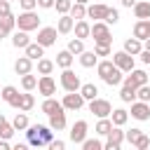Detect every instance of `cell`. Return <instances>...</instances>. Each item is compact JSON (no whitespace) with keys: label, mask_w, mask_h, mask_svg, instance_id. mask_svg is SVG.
<instances>
[{"label":"cell","mask_w":150,"mask_h":150,"mask_svg":"<svg viewBox=\"0 0 150 150\" xmlns=\"http://www.w3.org/2000/svg\"><path fill=\"white\" fill-rule=\"evenodd\" d=\"M96 73H98V77H101L108 87H117V84L124 82L122 70H120L112 61H98V63H96Z\"/></svg>","instance_id":"obj_1"},{"label":"cell","mask_w":150,"mask_h":150,"mask_svg":"<svg viewBox=\"0 0 150 150\" xmlns=\"http://www.w3.org/2000/svg\"><path fill=\"white\" fill-rule=\"evenodd\" d=\"M40 26V16L35 14V9H23L19 16H16V28H21V30H35Z\"/></svg>","instance_id":"obj_2"},{"label":"cell","mask_w":150,"mask_h":150,"mask_svg":"<svg viewBox=\"0 0 150 150\" xmlns=\"http://www.w3.org/2000/svg\"><path fill=\"white\" fill-rule=\"evenodd\" d=\"M124 138H127V134L122 131V127H112V129L108 131V136H105L103 148H105V150H120V145H122Z\"/></svg>","instance_id":"obj_3"},{"label":"cell","mask_w":150,"mask_h":150,"mask_svg":"<svg viewBox=\"0 0 150 150\" xmlns=\"http://www.w3.org/2000/svg\"><path fill=\"white\" fill-rule=\"evenodd\" d=\"M61 87L66 91H80V87H82L80 75H75L70 68H63V73H61Z\"/></svg>","instance_id":"obj_4"},{"label":"cell","mask_w":150,"mask_h":150,"mask_svg":"<svg viewBox=\"0 0 150 150\" xmlns=\"http://www.w3.org/2000/svg\"><path fill=\"white\" fill-rule=\"evenodd\" d=\"M91 38H94V42H112V35H110V28L105 21H94Z\"/></svg>","instance_id":"obj_5"},{"label":"cell","mask_w":150,"mask_h":150,"mask_svg":"<svg viewBox=\"0 0 150 150\" xmlns=\"http://www.w3.org/2000/svg\"><path fill=\"white\" fill-rule=\"evenodd\" d=\"M112 63H115L122 73H131V70H134V56H131L129 52H124V49L112 54Z\"/></svg>","instance_id":"obj_6"},{"label":"cell","mask_w":150,"mask_h":150,"mask_svg":"<svg viewBox=\"0 0 150 150\" xmlns=\"http://www.w3.org/2000/svg\"><path fill=\"white\" fill-rule=\"evenodd\" d=\"M89 112H94L96 117H108V115L112 112V105H110V101L96 96V98L89 101Z\"/></svg>","instance_id":"obj_7"},{"label":"cell","mask_w":150,"mask_h":150,"mask_svg":"<svg viewBox=\"0 0 150 150\" xmlns=\"http://www.w3.org/2000/svg\"><path fill=\"white\" fill-rule=\"evenodd\" d=\"M63 108L66 110H80L82 105H84V96L80 94V91H68L66 96H63Z\"/></svg>","instance_id":"obj_8"},{"label":"cell","mask_w":150,"mask_h":150,"mask_svg":"<svg viewBox=\"0 0 150 150\" xmlns=\"http://www.w3.org/2000/svg\"><path fill=\"white\" fill-rule=\"evenodd\" d=\"M131 117L138 120V122L150 120V103H145V101H134V103H131Z\"/></svg>","instance_id":"obj_9"},{"label":"cell","mask_w":150,"mask_h":150,"mask_svg":"<svg viewBox=\"0 0 150 150\" xmlns=\"http://www.w3.org/2000/svg\"><path fill=\"white\" fill-rule=\"evenodd\" d=\"M56 35H59V30H56V28L45 26V28H40V30H38V42H40L42 47H52V45L56 42Z\"/></svg>","instance_id":"obj_10"},{"label":"cell","mask_w":150,"mask_h":150,"mask_svg":"<svg viewBox=\"0 0 150 150\" xmlns=\"http://www.w3.org/2000/svg\"><path fill=\"white\" fill-rule=\"evenodd\" d=\"M38 91L47 98V96H54L56 94V82H54V77L52 75H42L40 80H38Z\"/></svg>","instance_id":"obj_11"},{"label":"cell","mask_w":150,"mask_h":150,"mask_svg":"<svg viewBox=\"0 0 150 150\" xmlns=\"http://www.w3.org/2000/svg\"><path fill=\"white\" fill-rule=\"evenodd\" d=\"M124 84H131V87H141V84H148V73L145 70H131L129 75H124Z\"/></svg>","instance_id":"obj_12"},{"label":"cell","mask_w":150,"mask_h":150,"mask_svg":"<svg viewBox=\"0 0 150 150\" xmlns=\"http://www.w3.org/2000/svg\"><path fill=\"white\" fill-rule=\"evenodd\" d=\"M12 108H16V110H23V112H28L33 105H35V98H33V94H19L12 103H9Z\"/></svg>","instance_id":"obj_13"},{"label":"cell","mask_w":150,"mask_h":150,"mask_svg":"<svg viewBox=\"0 0 150 150\" xmlns=\"http://www.w3.org/2000/svg\"><path fill=\"white\" fill-rule=\"evenodd\" d=\"M87 129H89L87 122H84V120H77V122L70 127V141H73V143H82V141L87 138Z\"/></svg>","instance_id":"obj_14"},{"label":"cell","mask_w":150,"mask_h":150,"mask_svg":"<svg viewBox=\"0 0 150 150\" xmlns=\"http://www.w3.org/2000/svg\"><path fill=\"white\" fill-rule=\"evenodd\" d=\"M73 26H75V19H73L70 14H61V16H59V21H56V30H59L61 35L73 33Z\"/></svg>","instance_id":"obj_15"},{"label":"cell","mask_w":150,"mask_h":150,"mask_svg":"<svg viewBox=\"0 0 150 150\" xmlns=\"http://www.w3.org/2000/svg\"><path fill=\"white\" fill-rule=\"evenodd\" d=\"M134 38H138V40H148L150 38V23H148V19H138L136 23H134Z\"/></svg>","instance_id":"obj_16"},{"label":"cell","mask_w":150,"mask_h":150,"mask_svg":"<svg viewBox=\"0 0 150 150\" xmlns=\"http://www.w3.org/2000/svg\"><path fill=\"white\" fill-rule=\"evenodd\" d=\"M105 14H108V5H89L87 7V16L89 19H94V21H103L105 19Z\"/></svg>","instance_id":"obj_17"},{"label":"cell","mask_w":150,"mask_h":150,"mask_svg":"<svg viewBox=\"0 0 150 150\" xmlns=\"http://www.w3.org/2000/svg\"><path fill=\"white\" fill-rule=\"evenodd\" d=\"M30 70H33V59L19 56V59L14 61V73H16V75H26V73H30Z\"/></svg>","instance_id":"obj_18"},{"label":"cell","mask_w":150,"mask_h":150,"mask_svg":"<svg viewBox=\"0 0 150 150\" xmlns=\"http://www.w3.org/2000/svg\"><path fill=\"white\" fill-rule=\"evenodd\" d=\"M59 110H66L61 101H56V98H52V96H47V98L42 101V112H45V115H54V112H59Z\"/></svg>","instance_id":"obj_19"},{"label":"cell","mask_w":150,"mask_h":150,"mask_svg":"<svg viewBox=\"0 0 150 150\" xmlns=\"http://www.w3.org/2000/svg\"><path fill=\"white\" fill-rule=\"evenodd\" d=\"M26 138H28V145H33V148H40V145H45V141H42V136H40V131H38V124H28V129H26Z\"/></svg>","instance_id":"obj_20"},{"label":"cell","mask_w":150,"mask_h":150,"mask_svg":"<svg viewBox=\"0 0 150 150\" xmlns=\"http://www.w3.org/2000/svg\"><path fill=\"white\" fill-rule=\"evenodd\" d=\"M73 30H75V38H80V40H87V38H91V26H89V23H87L84 19L75 21Z\"/></svg>","instance_id":"obj_21"},{"label":"cell","mask_w":150,"mask_h":150,"mask_svg":"<svg viewBox=\"0 0 150 150\" xmlns=\"http://www.w3.org/2000/svg\"><path fill=\"white\" fill-rule=\"evenodd\" d=\"M12 45L16 47V49H26L28 45H30V38H28V30H16L14 35H12Z\"/></svg>","instance_id":"obj_22"},{"label":"cell","mask_w":150,"mask_h":150,"mask_svg":"<svg viewBox=\"0 0 150 150\" xmlns=\"http://www.w3.org/2000/svg\"><path fill=\"white\" fill-rule=\"evenodd\" d=\"M124 52H129L131 56H138V54L143 52V40H138V38H127V40H124Z\"/></svg>","instance_id":"obj_23"},{"label":"cell","mask_w":150,"mask_h":150,"mask_svg":"<svg viewBox=\"0 0 150 150\" xmlns=\"http://www.w3.org/2000/svg\"><path fill=\"white\" fill-rule=\"evenodd\" d=\"M131 9L136 19H150V0H138Z\"/></svg>","instance_id":"obj_24"},{"label":"cell","mask_w":150,"mask_h":150,"mask_svg":"<svg viewBox=\"0 0 150 150\" xmlns=\"http://www.w3.org/2000/svg\"><path fill=\"white\" fill-rule=\"evenodd\" d=\"M49 127H52L54 131H61V129H66V112H63V110H59V112L49 115Z\"/></svg>","instance_id":"obj_25"},{"label":"cell","mask_w":150,"mask_h":150,"mask_svg":"<svg viewBox=\"0 0 150 150\" xmlns=\"http://www.w3.org/2000/svg\"><path fill=\"white\" fill-rule=\"evenodd\" d=\"M26 56H28V59H33V61H38V59H42V56H45V47H42L40 42H30V45L26 47Z\"/></svg>","instance_id":"obj_26"},{"label":"cell","mask_w":150,"mask_h":150,"mask_svg":"<svg viewBox=\"0 0 150 150\" xmlns=\"http://www.w3.org/2000/svg\"><path fill=\"white\" fill-rule=\"evenodd\" d=\"M73 59H75V54L68 52V49H63V52L56 54V66H59V68H70V66H73Z\"/></svg>","instance_id":"obj_27"},{"label":"cell","mask_w":150,"mask_h":150,"mask_svg":"<svg viewBox=\"0 0 150 150\" xmlns=\"http://www.w3.org/2000/svg\"><path fill=\"white\" fill-rule=\"evenodd\" d=\"M80 63H82L84 68H94V66L98 63V54H96V52H87V49H84V52L80 54Z\"/></svg>","instance_id":"obj_28"},{"label":"cell","mask_w":150,"mask_h":150,"mask_svg":"<svg viewBox=\"0 0 150 150\" xmlns=\"http://www.w3.org/2000/svg\"><path fill=\"white\" fill-rule=\"evenodd\" d=\"M110 120H112V124H115V127H124V124H127V120H129V112H127L124 108H117V110H112V112H110Z\"/></svg>","instance_id":"obj_29"},{"label":"cell","mask_w":150,"mask_h":150,"mask_svg":"<svg viewBox=\"0 0 150 150\" xmlns=\"http://www.w3.org/2000/svg\"><path fill=\"white\" fill-rule=\"evenodd\" d=\"M80 94L84 96V101H91V98H96V96H98V87H96V84H91V82H87V84H82V87H80Z\"/></svg>","instance_id":"obj_30"},{"label":"cell","mask_w":150,"mask_h":150,"mask_svg":"<svg viewBox=\"0 0 150 150\" xmlns=\"http://www.w3.org/2000/svg\"><path fill=\"white\" fill-rule=\"evenodd\" d=\"M112 127H115V124H112V120H108V117H98V124H96V129H94V131H96L98 136H108V131H110Z\"/></svg>","instance_id":"obj_31"},{"label":"cell","mask_w":150,"mask_h":150,"mask_svg":"<svg viewBox=\"0 0 150 150\" xmlns=\"http://www.w3.org/2000/svg\"><path fill=\"white\" fill-rule=\"evenodd\" d=\"M75 21H80V19H84L87 16V5H82V2H73V7H70V12H68Z\"/></svg>","instance_id":"obj_32"},{"label":"cell","mask_w":150,"mask_h":150,"mask_svg":"<svg viewBox=\"0 0 150 150\" xmlns=\"http://www.w3.org/2000/svg\"><path fill=\"white\" fill-rule=\"evenodd\" d=\"M120 98H122L124 103H134V101H136V87L124 84V87H122V91H120Z\"/></svg>","instance_id":"obj_33"},{"label":"cell","mask_w":150,"mask_h":150,"mask_svg":"<svg viewBox=\"0 0 150 150\" xmlns=\"http://www.w3.org/2000/svg\"><path fill=\"white\" fill-rule=\"evenodd\" d=\"M12 124H14V129H16V131L28 129V117H26V112H23V110H19V112L14 115V120H12Z\"/></svg>","instance_id":"obj_34"},{"label":"cell","mask_w":150,"mask_h":150,"mask_svg":"<svg viewBox=\"0 0 150 150\" xmlns=\"http://www.w3.org/2000/svg\"><path fill=\"white\" fill-rule=\"evenodd\" d=\"M52 70H54V61H49V59H38V73L40 75H52Z\"/></svg>","instance_id":"obj_35"},{"label":"cell","mask_w":150,"mask_h":150,"mask_svg":"<svg viewBox=\"0 0 150 150\" xmlns=\"http://www.w3.org/2000/svg\"><path fill=\"white\" fill-rule=\"evenodd\" d=\"M21 87H23L26 91H33V89L38 87V77H35V75H30V73L21 75Z\"/></svg>","instance_id":"obj_36"},{"label":"cell","mask_w":150,"mask_h":150,"mask_svg":"<svg viewBox=\"0 0 150 150\" xmlns=\"http://www.w3.org/2000/svg\"><path fill=\"white\" fill-rule=\"evenodd\" d=\"M0 96H2V101H7V103H12L16 96H19V89L16 87H12V84H7V87H2V91H0Z\"/></svg>","instance_id":"obj_37"},{"label":"cell","mask_w":150,"mask_h":150,"mask_svg":"<svg viewBox=\"0 0 150 150\" xmlns=\"http://www.w3.org/2000/svg\"><path fill=\"white\" fill-rule=\"evenodd\" d=\"M38 131H40V136H42V141H45V145H49V143L54 141V129H52V127H45V124H38Z\"/></svg>","instance_id":"obj_38"},{"label":"cell","mask_w":150,"mask_h":150,"mask_svg":"<svg viewBox=\"0 0 150 150\" xmlns=\"http://www.w3.org/2000/svg\"><path fill=\"white\" fill-rule=\"evenodd\" d=\"M68 52H73V54H82L84 52V40H80V38H73L70 42H68Z\"/></svg>","instance_id":"obj_39"},{"label":"cell","mask_w":150,"mask_h":150,"mask_svg":"<svg viewBox=\"0 0 150 150\" xmlns=\"http://www.w3.org/2000/svg\"><path fill=\"white\" fill-rule=\"evenodd\" d=\"M94 52L98 56H110V42H94Z\"/></svg>","instance_id":"obj_40"},{"label":"cell","mask_w":150,"mask_h":150,"mask_svg":"<svg viewBox=\"0 0 150 150\" xmlns=\"http://www.w3.org/2000/svg\"><path fill=\"white\" fill-rule=\"evenodd\" d=\"M136 98L148 103V101H150V84H141V87L136 89Z\"/></svg>","instance_id":"obj_41"},{"label":"cell","mask_w":150,"mask_h":150,"mask_svg":"<svg viewBox=\"0 0 150 150\" xmlns=\"http://www.w3.org/2000/svg\"><path fill=\"white\" fill-rule=\"evenodd\" d=\"M54 7H56V12H59V14H68V12H70V7H73V0H56V2H54Z\"/></svg>","instance_id":"obj_42"},{"label":"cell","mask_w":150,"mask_h":150,"mask_svg":"<svg viewBox=\"0 0 150 150\" xmlns=\"http://www.w3.org/2000/svg\"><path fill=\"white\" fill-rule=\"evenodd\" d=\"M0 23L12 33V30L16 28V16H14V14H7V16H2V19H0Z\"/></svg>","instance_id":"obj_43"},{"label":"cell","mask_w":150,"mask_h":150,"mask_svg":"<svg viewBox=\"0 0 150 150\" xmlns=\"http://www.w3.org/2000/svg\"><path fill=\"white\" fill-rule=\"evenodd\" d=\"M82 148H84V150H101L103 143L96 141V138H84V141H82Z\"/></svg>","instance_id":"obj_44"},{"label":"cell","mask_w":150,"mask_h":150,"mask_svg":"<svg viewBox=\"0 0 150 150\" xmlns=\"http://www.w3.org/2000/svg\"><path fill=\"white\" fill-rule=\"evenodd\" d=\"M103 21H105V23H117V21H120V12H117L115 7H108V14H105Z\"/></svg>","instance_id":"obj_45"},{"label":"cell","mask_w":150,"mask_h":150,"mask_svg":"<svg viewBox=\"0 0 150 150\" xmlns=\"http://www.w3.org/2000/svg\"><path fill=\"white\" fill-rule=\"evenodd\" d=\"M14 131H16V129H14V124H9V122H7V124L0 129V138H7V141H9V138L14 136Z\"/></svg>","instance_id":"obj_46"},{"label":"cell","mask_w":150,"mask_h":150,"mask_svg":"<svg viewBox=\"0 0 150 150\" xmlns=\"http://www.w3.org/2000/svg\"><path fill=\"white\" fill-rule=\"evenodd\" d=\"M143 136V131L141 129H131V131H127V141L131 143V145H136V141Z\"/></svg>","instance_id":"obj_47"},{"label":"cell","mask_w":150,"mask_h":150,"mask_svg":"<svg viewBox=\"0 0 150 150\" xmlns=\"http://www.w3.org/2000/svg\"><path fill=\"white\" fill-rule=\"evenodd\" d=\"M7 14H12V2L9 0H0V19L7 16Z\"/></svg>","instance_id":"obj_48"},{"label":"cell","mask_w":150,"mask_h":150,"mask_svg":"<svg viewBox=\"0 0 150 150\" xmlns=\"http://www.w3.org/2000/svg\"><path fill=\"white\" fill-rule=\"evenodd\" d=\"M134 148H138V150H148V148H150V138L143 134V136L136 141V145H134Z\"/></svg>","instance_id":"obj_49"},{"label":"cell","mask_w":150,"mask_h":150,"mask_svg":"<svg viewBox=\"0 0 150 150\" xmlns=\"http://www.w3.org/2000/svg\"><path fill=\"white\" fill-rule=\"evenodd\" d=\"M19 7L21 9H35L38 7V0H19Z\"/></svg>","instance_id":"obj_50"},{"label":"cell","mask_w":150,"mask_h":150,"mask_svg":"<svg viewBox=\"0 0 150 150\" xmlns=\"http://www.w3.org/2000/svg\"><path fill=\"white\" fill-rule=\"evenodd\" d=\"M54 2H56V0H38V7H42V9H52Z\"/></svg>","instance_id":"obj_51"},{"label":"cell","mask_w":150,"mask_h":150,"mask_svg":"<svg viewBox=\"0 0 150 150\" xmlns=\"http://www.w3.org/2000/svg\"><path fill=\"white\" fill-rule=\"evenodd\" d=\"M49 148H52V150H63V148H66V143H63V141H52V143H49Z\"/></svg>","instance_id":"obj_52"},{"label":"cell","mask_w":150,"mask_h":150,"mask_svg":"<svg viewBox=\"0 0 150 150\" xmlns=\"http://www.w3.org/2000/svg\"><path fill=\"white\" fill-rule=\"evenodd\" d=\"M138 56H141V61H143L145 66H150V52H148V49H143V52H141Z\"/></svg>","instance_id":"obj_53"},{"label":"cell","mask_w":150,"mask_h":150,"mask_svg":"<svg viewBox=\"0 0 150 150\" xmlns=\"http://www.w3.org/2000/svg\"><path fill=\"white\" fill-rule=\"evenodd\" d=\"M136 2H138V0H120V5H122V7H129V9H131Z\"/></svg>","instance_id":"obj_54"},{"label":"cell","mask_w":150,"mask_h":150,"mask_svg":"<svg viewBox=\"0 0 150 150\" xmlns=\"http://www.w3.org/2000/svg\"><path fill=\"white\" fill-rule=\"evenodd\" d=\"M7 35H9V30H7V28L0 23V40H2V38H7Z\"/></svg>","instance_id":"obj_55"},{"label":"cell","mask_w":150,"mask_h":150,"mask_svg":"<svg viewBox=\"0 0 150 150\" xmlns=\"http://www.w3.org/2000/svg\"><path fill=\"white\" fill-rule=\"evenodd\" d=\"M5 124H7V120H5V115H2V112H0V129H2V127H5Z\"/></svg>","instance_id":"obj_56"},{"label":"cell","mask_w":150,"mask_h":150,"mask_svg":"<svg viewBox=\"0 0 150 150\" xmlns=\"http://www.w3.org/2000/svg\"><path fill=\"white\" fill-rule=\"evenodd\" d=\"M143 49H148V52H150V38L145 40V45H143Z\"/></svg>","instance_id":"obj_57"},{"label":"cell","mask_w":150,"mask_h":150,"mask_svg":"<svg viewBox=\"0 0 150 150\" xmlns=\"http://www.w3.org/2000/svg\"><path fill=\"white\" fill-rule=\"evenodd\" d=\"M75 2H82V5H87V2H89V0H75Z\"/></svg>","instance_id":"obj_58"},{"label":"cell","mask_w":150,"mask_h":150,"mask_svg":"<svg viewBox=\"0 0 150 150\" xmlns=\"http://www.w3.org/2000/svg\"><path fill=\"white\" fill-rule=\"evenodd\" d=\"M148 23H150V19H148Z\"/></svg>","instance_id":"obj_59"},{"label":"cell","mask_w":150,"mask_h":150,"mask_svg":"<svg viewBox=\"0 0 150 150\" xmlns=\"http://www.w3.org/2000/svg\"><path fill=\"white\" fill-rule=\"evenodd\" d=\"M9 2H14V0H9Z\"/></svg>","instance_id":"obj_60"},{"label":"cell","mask_w":150,"mask_h":150,"mask_svg":"<svg viewBox=\"0 0 150 150\" xmlns=\"http://www.w3.org/2000/svg\"><path fill=\"white\" fill-rule=\"evenodd\" d=\"M148 103H150V101H148Z\"/></svg>","instance_id":"obj_61"},{"label":"cell","mask_w":150,"mask_h":150,"mask_svg":"<svg viewBox=\"0 0 150 150\" xmlns=\"http://www.w3.org/2000/svg\"><path fill=\"white\" fill-rule=\"evenodd\" d=\"M0 91H2V89H0Z\"/></svg>","instance_id":"obj_62"}]
</instances>
